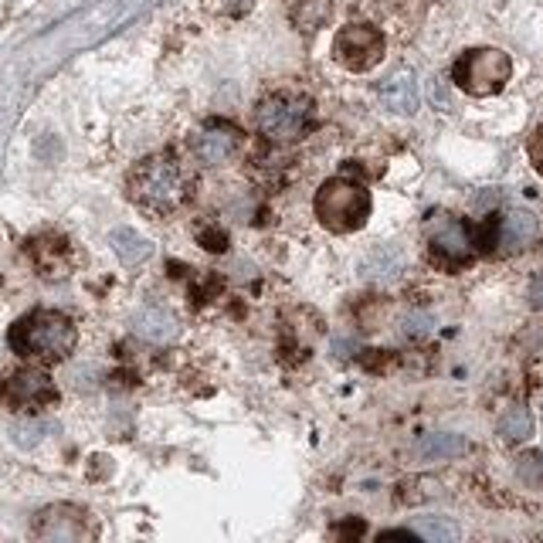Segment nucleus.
I'll list each match as a JSON object with an SVG mask.
<instances>
[{"label": "nucleus", "instance_id": "nucleus-19", "mask_svg": "<svg viewBox=\"0 0 543 543\" xmlns=\"http://www.w3.org/2000/svg\"><path fill=\"white\" fill-rule=\"evenodd\" d=\"M527 153H530V163H533V167H537L540 174H543V126L537 129V133L530 136V146H527Z\"/></svg>", "mask_w": 543, "mask_h": 543}, {"label": "nucleus", "instance_id": "nucleus-6", "mask_svg": "<svg viewBox=\"0 0 543 543\" xmlns=\"http://www.w3.org/2000/svg\"><path fill=\"white\" fill-rule=\"evenodd\" d=\"M58 391L51 377L38 367H17L0 374V404L11 411H41L55 404Z\"/></svg>", "mask_w": 543, "mask_h": 543}, {"label": "nucleus", "instance_id": "nucleus-7", "mask_svg": "<svg viewBox=\"0 0 543 543\" xmlns=\"http://www.w3.org/2000/svg\"><path fill=\"white\" fill-rule=\"evenodd\" d=\"M384 51H387V41L374 24H350V28H343L333 41L336 62L350 68V72H370V68H377Z\"/></svg>", "mask_w": 543, "mask_h": 543}, {"label": "nucleus", "instance_id": "nucleus-2", "mask_svg": "<svg viewBox=\"0 0 543 543\" xmlns=\"http://www.w3.org/2000/svg\"><path fill=\"white\" fill-rule=\"evenodd\" d=\"M191 187L194 180L187 174V167L177 157H170V153L146 157L129 174V194H133V201L153 214H174L191 197Z\"/></svg>", "mask_w": 543, "mask_h": 543}, {"label": "nucleus", "instance_id": "nucleus-21", "mask_svg": "<svg viewBox=\"0 0 543 543\" xmlns=\"http://www.w3.org/2000/svg\"><path fill=\"white\" fill-rule=\"evenodd\" d=\"M530 296H533V303H537V306H543V279L537 282V286H533V292H530Z\"/></svg>", "mask_w": 543, "mask_h": 543}, {"label": "nucleus", "instance_id": "nucleus-3", "mask_svg": "<svg viewBox=\"0 0 543 543\" xmlns=\"http://www.w3.org/2000/svg\"><path fill=\"white\" fill-rule=\"evenodd\" d=\"M316 218L336 235H350V231L364 228V221L370 218V194L347 177L326 180L316 194Z\"/></svg>", "mask_w": 543, "mask_h": 543}, {"label": "nucleus", "instance_id": "nucleus-11", "mask_svg": "<svg viewBox=\"0 0 543 543\" xmlns=\"http://www.w3.org/2000/svg\"><path fill=\"white\" fill-rule=\"evenodd\" d=\"M34 533L48 540H79L89 537V527H85V513L72 510V506H55V516L41 513L38 523H34Z\"/></svg>", "mask_w": 543, "mask_h": 543}, {"label": "nucleus", "instance_id": "nucleus-4", "mask_svg": "<svg viewBox=\"0 0 543 543\" xmlns=\"http://www.w3.org/2000/svg\"><path fill=\"white\" fill-rule=\"evenodd\" d=\"M313 99L303 96V92H272L258 102L255 109V126L262 129V136L269 140H279V143H289V140H299L306 133L309 123H313Z\"/></svg>", "mask_w": 543, "mask_h": 543}, {"label": "nucleus", "instance_id": "nucleus-14", "mask_svg": "<svg viewBox=\"0 0 543 543\" xmlns=\"http://www.w3.org/2000/svg\"><path fill=\"white\" fill-rule=\"evenodd\" d=\"M136 333H140L143 340L163 343V340H170V336L177 333V320L167 313V309H160V306H146L143 313L136 316Z\"/></svg>", "mask_w": 543, "mask_h": 543}, {"label": "nucleus", "instance_id": "nucleus-8", "mask_svg": "<svg viewBox=\"0 0 543 543\" xmlns=\"http://www.w3.org/2000/svg\"><path fill=\"white\" fill-rule=\"evenodd\" d=\"M428 241H432V258L438 265H445V269H459V265L469 262L472 252H476L469 224L445 218V214L428 228Z\"/></svg>", "mask_w": 543, "mask_h": 543}, {"label": "nucleus", "instance_id": "nucleus-5", "mask_svg": "<svg viewBox=\"0 0 543 543\" xmlns=\"http://www.w3.org/2000/svg\"><path fill=\"white\" fill-rule=\"evenodd\" d=\"M513 75V62L499 48H472L452 65V82L469 96H496Z\"/></svg>", "mask_w": 543, "mask_h": 543}, {"label": "nucleus", "instance_id": "nucleus-10", "mask_svg": "<svg viewBox=\"0 0 543 543\" xmlns=\"http://www.w3.org/2000/svg\"><path fill=\"white\" fill-rule=\"evenodd\" d=\"M31 255H34V265H38L41 275H48V279H62V275L72 272V245H68L65 238H55V235H45L38 238L31 245Z\"/></svg>", "mask_w": 543, "mask_h": 543}, {"label": "nucleus", "instance_id": "nucleus-20", "mask_svg": "<svg viewBox=\"0 0 543 543\" xmlns=\"http://www.w3.org/2000/svg\"><path fill=\"white\" fill-rule=\"evenodd\" d=\"M350 350H353L350 336H333V353H336V357H350Z\"/></svg>", "mask_w": 543, "mask_h": 543}, {"label": "nucleus", "instance_id": "nucleus-17", "mask_svg": "<svg viewBox=\"0 0 543 543\" xmlns=\"http://www.w3.org/2000/svg\"><path fill=\"white\" fill-rule=\"evenodd\" d=\"M418 452L425 459H452V455L465 452V442L459 435H428L425 442L418 445Z\"/></svg>", "mask_w": 543, "mask_h": 543}, {"label": "nucleus", "instance_id": "nucleus-15", "mask_svg": "<svg viewBox=\"0 0 543 543\" xmlns=\"http://www.w3.org/2000/svg\"><path fill=\"white\" fill-rule=\"evenodd\" d=\"M112 248H116V255L123 258L126 265H136V262H143V258H150V241L140 238L129 228L112 231Z\"/></svg>", "mask_w": 543, "mask_h": 543}, {"label": "nucleus", "instance_id": "nucleus-18", "mask_svg": "<svg viewBox=\"0 0 543 543\" xmlns=\"http://www.w3.org/2000/svg\"><path fill=\"white\" fill-rule=\"evenodd\" d=\"M499 432L506 438H513V442H520V438H527L533 432V421L523 408H513V411H506L503 421H499Z\"/></svg>", "mask_w": 543, "mask_h": 543}, {"label": "nucleus", "instance_id": "nucleus-16", "mask_svg": "<svg viewBox=\"0 0 543 543\" xmlns=\"http://www.w3.org/2000/svg\"><path fill=\"white\" fill-rule=\"evenodd\" d=\"M415 537H425V540H435V543H452L459 540V527L445 516H421L418 527H415Z\"/></svg>", "mask_w": 543, "mask_h": 543}, {"label": "nucleus", "instance_id": "nucleus-13", "mask_svg": "<svg viewBox=\"0 0 543 543\" xmlns=\"http://www.w3.org/2000/svg\"><path fill=\"white\" fill-rule=\"evenodd\" d=\"M537 238V218L530 211H510L499 224V245L503 248H523Z\"/></svg>", "mask_w": 543, "mask_h": 543}, {"label": "nucleus", "instance_id": "nucleus-1", "mask_svg": "<svg viewBox=\"0 0 543 543\" xmlns=\"http://www.w3.org/2000/svg\"><path fill=\"white\" fill-rule=\"evenodd\" d=\"M11 350L28 364H58L75 350L79 330L58 309H34L11 326Z\"/></svg>", "mask_w": 543, "mask_h": 543}, {"label": "nucleus", "instance_id": "nucleus-9", "mask_svg": "<svg viewBox=\"0 0 543 543\" xmlns=\"http://www.w3.org/2000/svg\"><path fill=\"white\" fill-rule=\"evenodd\" d=\"M238 140H241V133H238L235 126H228V123H208V126L201 129V133L194 136V153H197V157H201L204 163H224V160L235 157Z\"/></svg>", "mask_w": 543, "mask_h": 543}, {"label": "nucleus", "instance_id": "nucleus-12", "mask_svg": "<svg viewBox=\"0 0 543 543\" xmlns=\"http://www.w3.org/2000/svg\"><path fill=\"white\" fill-rule=\"evenodd\" d=\"M381 102L384 109L391 112H401V116H411L418 109V82L411 72H398L391 75L384 85H381Z\"/></svg>", "mask_w": 543, "mask_h": 543}]
</instances>
